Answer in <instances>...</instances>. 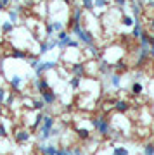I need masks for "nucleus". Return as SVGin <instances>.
Wrapping results in <instances>:
<instances>
[{"label": "nucleus", "mask_w": 154, "mask_h": 155, "mask_svg": "<svg viewBox=\"0 0 154 155\" xmlns=\"http://www.w3.org/2000/svg\"><path fill=\"white\" fill-rule=\"evenodd\" d=\"M90 122H92L94 129L100 134V136H107V134L111 133V121L106 116H95V117L90 119Z\"/></svg>", "instance_id": "f257e3e1"}, {"label": "nucleus", "mask_w": 154, "mask_h": 155, "mask_svg": "<svg viewBox=\"0 0 154 155\" xmlns=\"http://www.w3.org/2000/svg\"><path fill=\"white\" fill-rule=\"evenodd\" d=\"M55 126V119L52 116H45L44 117V122H42V126H40V134L38 138L40 141H47V140L52 136L50 134V131H52V127Z\"/></svg>", "instance_id": "f03ea898"}, {"label": "nucleus", "mask_w": 154, "mask_h": 155, "mask_svg": "<svg viewBox=\"0 0 154 155\" xmlns=\"http://www.w3.org/2000/svg\"><path fill=\"white\" fill-rule=\"evenodd\" d=\"M76 38H78V41H80L82 45H85V47L95 45V36H94V33H92V31H88V29H85V28H83L82 31L76 35Z\"/></svg>", "instance_id": "7ed1b4c3"}, {"label": "nucleus", "mask_w": 154, "mask_h": 155, "mask_svg": "<svg viewBox=\"0 0 154 155\" xmlns=\"http://www.w3.org/2000/svg\"><path fill=\"white\" fill-rule=\"evenodd\" d=\"M113 109H114L118 114H128V112L132 110V104H130L128 100L121 98V100H116L114 104H113Z\"/></svg>", "instance_id": "20e7f679"}, {"label": "nucleus", "mask_w": 154, "mask_h": 155, "mask_svg": "<svg viewBox=\"0 0 154 155\" xmlns=\"http://www.w3.org/2000/svg\"><path fill=\"white\" fill-rule=\"evenodd\" d=\"M57 67V62L54 61H47V62H40L38 67L35 69V74H37V78H42V74L47 71H52V69H55Z\"/></svg>", "instance_id": "39448f33"}, {"label": "nucleus", "mask_w": 154, "mask_h": 155, "mask_svg": "<svg viewBox=\"0 0 154 155\" xmlns=\"http://www.w3.org/2000/svg\"><path fill=\"white\" fill-rule=\"evenodd\" d=\"M57 47L59 48H68L69 47V41H71V35L68 33V31H61V33H57Z\"/></svg>", "instance_id": "423d86ee"}, {"label": "nucleus", "mask_w": 154, "mask_h": 155, "mask_svg": "<svg viewBox=\"0 0 154 155\" xmlns=\"http://www.w3.org/2000/svg\"><path fill=\"white\" fill-rule=\"evenodd\" d=\"M99 72L104 74V76H111L114 72V64H111L107 61H100L99 62Z\"/></svg>", "instance_id": "0eeeda50"}, {"label": "nucleus", "mask_w": 154, "mask_h": 155, "mask_svg": "<svg viewBox=\"0 0 154 155\" xmlns=\"http://www.w3.org/2000/svg\"><path fill=\"white\" fill-rule=\"evenodd\" d=\"M85 72H87V66H85L83 62H75V64L71 66V74L73 76L83 78L85 76Z\"/></svg>", "instance_id": "6e6552de"}, {"label": "nucleus", "mask_w": 154, "mask_h": 155, "mask_svg": "<svg viewBox=\"0 0 154 155\" xmlns=\"http://www.w3.org/2000/svg\"><path fill=\"white\" fill-rule=\"evenodd\" d=\"M42 95V100H44L47 105H52V104H55V100H57V93L55 91H52V90H47V91H44Z\"/></svg>", "instance_id": "1a4fd4ad"}, {"label": "nucleus", "mask_w": 154, "mask_h": 155, "mask_svg": "<svg viewBox=\"0 0 154 155\" xmlns=\"http://www.w3.org/2000/svg\"><path fill=\"white\" fill-rule=\"evenodd\" d=\"M57 150L59 148H57L55 145H44V143L38 145V152L42 155H55L57 153Z\"/></svg>", "instance_id": "9d476101"}, {"label": "nucleus", "mask_w": 154, "mask_h": 155, "mask_svg": "<svg viewBox=\"0 0 154 155\" xmlns=\"http://www.w3.org/2000/svg\"><path fill=\"white\" fill-rule=\"evenodd\" d=\"M14 138H16L17 143H26V141H30V138H31V133L26 131V129H19V131L14 134Z\"/></svg>", "instance_id": "9b49d317"}, {"label": "nucleus", "mask_w": 154, "mask_h": 155, "mask_svg": "<svg viewBox=\"0 0 154 155\" xmlns=\"http://www.w3.org/2000/svg\"><path fill=\"white\" fill-rule=\"evenodd\" d=\"M144 31H145V29H144V26H142V22H140V19H138V21H135V26L132 28V38H133V40H138L140 36H142Z\"/></svg>", "instance_id": "f8f14e48"}, {"label": "nucleus", "mask_w": 154, "mask_h": 155, "mask_svg": "<svg viewBox=\"0 0 154 155\" xmlns=\"http://www.w3.org/2000/svg\"><path fill=\"white\" fill-rule=\"evenodd\" d=\"M35 86H37V90H38V93H44V91H47L49 88V81L45 79V78H37L35 79Z\"/></svg>", "instance_id": "ddd939ff"}, {"label": "nucleus", "mask_w": 154, "mask_h": 155, "mask_svg": "<svg viewBox=\"0 0 154 155\" xmlns=\"http://www.w3.org/2000/svg\"><path fill=\"white\" fill-rule=\"evenodd\" d=\"M82 17H83V7L78 5L73 9V16H71V24H78L82 22Z\"/></svg>", "instance_id": "4468645a"}, {"label": "nucleus", "mask_w": 154, "mask_h": 155, "mask_svg": "<svg viewBox=\"0 0 154 155\" xmlns=\"http://www.w3.org/2000/svg\"><path fill=\"white\" fill-rule=\"evenodd\" d=\"M130 93H132L133 97H140V95L144 93V84L140 83V81H133L132 86H130Z\"/></svg>", "instance_id": "2eb2a0df"}, {"label": "nucleus", "mask_w": 154, "mask_h": 155, "mask_svg": "<svg viewBox=\"0 0 154 155\" xmlns=\"http://www.w3.org/2000/svg\"><path fill=\"white\" fill-rule=\"evenodd\" d=\"M107 78H109V84L113 86V88H116V90L121 88V74L113 72V74H111V76H107Z\"/></svg>", "instance_id": "dca6fc26"}, {"label": "nucleus", "mask_w": 154, "mask_h": 155, "mask_svg": "<svg viewBox=\"0 0 154 155\" xmlns=\"http://www.w3.org/2000/svg\"><path fill=\"white\" fill-rule=\"evenodd\" d=\"M111 155H130V150L125 145H114L111 150Z\"/></svg>", "instance_id": "f3484780"}, {"label": "nucleus", "mask_w": 154, "mask_h": 155, "mask_svg": "<svg viewBox=\"0 0 154 155\" xmlns=\"http://www.w3.org/2000/svg\"><path fill=\"white\" fill-rule=\"evenodd\" d=\"M120 22L125 26V28H133V26H135V17L130 16V14H123Z\"/></svg>", "instance_id": "a211bd4d"}, {"label": "nucleus", "mask_w": 154, "mask_h": 155, "mask_svg": "<svg viewBox=\"0 0 154 155\" xmlns=\"http://www.w3.org/2000/svg\"><path fill=\"white\" fill-rule=\"evenodd\" d=\"M9 81H11V86L14 90H19L24 84V78H21V76H12V78H9Z\"/></svg>", "instance_id": "6ab92c4d"}, {"label": "nucleus", "mask_w": 154, "mask_h": 155, "mask_svg": "<svg viewBox=\"0 0 154 155\" xmlns=\"http://www.w3.org/2000/svg\"><path fill=\"white\" fill-rule=\"evenodd\" d=\"M75 131H76V136L80 140H88L90 138V129H87V127H76Z\"/></svg>", "instance_id": "aec40b11"}, {"label": "nucleus", "mask_w": 154, "mask_h": 155, "mask_svg": "<svg viewBox=\"0 0 154 155\" xmlns=\"http://www.w3.org/2000/svg\"><path fill=\"white\" fill-rule=\"evenodd\" d=\"M82 2V7L83 11H88V12H94L95 5H94V0H80Z\"/></svg>", "instance_id": "412c9836"}, {"label": "nucleus", "mask_w": 154, "mask_h": 155, "mask_svg": "<svg viewBox=\"0 0 154 155\" xmlns=\"http://www.w3.org/2000/svg\"><path fill=\"white\" fill-rule=\"evenodd\" d=\"M80 84H82V78H78V76L69 78V86H71L73 90H78L80 88Z\"/></svg>", "instance_id": "4be33fe9"}, {"label": "nucleus", "mask_w": 154, "mask_h": 155, "mask_svg": "<svg viewBox=\"0 0 154 155\" xmlns=\"http://www.w3.org/2000/svg\"><path fill=\"white\" fill-rule=\"evenodd\" d=\"M114 71L116 72H118V74H121V72H127L128 71V66H127V64H125V62H116V64H114Z\"/></svg>", "instance_id": "5701e85b"}, {"label": "nucleus", "mask_w": 154, "mask_h": 155, "mask_svg": "<svg viewBox=\"0 0 154 155\" xmlns=\"http://www.w3.org/2000/svg\"><path fill=\"white\" fill-rule=\"evenodd\" d=\"M49 50H52V48H50V45H49V40H47V41H42V43H40V50H38V54H40V55H45V54H47Z\"/></svg>", "instance_id": "b1692460"}, {"label": "nucleus", "mask_w": 154, "mask_h": 155, "mask_svg": "<svg viewBox=\"0 0 154 155\" xmlns=\"http://www.w3.org/2000/svg\"><path fill=\"white\" fill-rule=\"evenodd\" d=\"M94 5H95V9H100V11H104V9H107L109 2H107V0H94Z\"/></svg>", "instance_id": "393cba45"}, {"label": "nucleus", "mask_w": 154, "mask_h": 155, "mask_svg": "<svg viewBox=\"0 0 154 155\" xmlns=\"http://www.w3.org/2000/svg\"><path fill=\"white\" fill-rule=\"evenodd\" d=\"M44 117H45L44 112H38V114H37V117H35V122H33V127H35V129L42 126V122H44Z\"/></svg>", "instance_id": "a878e982"}, {"label": "nucleus", "mask_w": 154, "mask_h": 155, "mask_svg": "<svg viewBox=\"0 0 154 155\" xmlns=\"http://www.w3.org/2000/svg\"><path fill=\"white\" fill-rule=\"evenodd\" d=\"M12 29H14V22L9 21V22H4V24H2V31H4L5 35H9Z\"/></svg>", "instance_id": "bb28decb"}, {"label": "nucleus", "mask_w": 154, "mask_h": 155, "mask_svg": "<svg viewBox=\"0 0 154 155\" xmlns=\"http://www.w3.org/2000/svg\"><path fill=\"white\" fill-rule=\"evenodd\" d=\"M45 105H47V104H45L42 98H40V100H35V102H33V109H35V110H38V112H42V109H44Z\"/></svg>", "instance_id": "cd10ccee"}, {"label": "nucleus", "mask_w": 154, "mask_h": 155, "mask_svg": "<svg viewBox=\"0 0 154 155\" xmlns=\"http://www.w3.org/2000/svg\"><path fill=\"white\" fill-rule=\"evenodd\" d=\"M144 155H154V143L144 145Z\"/></svg>", "instance_id": "c85d7f7f"}, {"label": "nucleus", "mask_w": 154, "mask_h": 155, "mask_svg": "<svg viewBox=\"0 0 154 155\" xmlns=\"http://www.w3.org/2000/svg\"><path fill=\"white\" fill-rule=\"evenodd\" d=\"M12 57H14V59H26L28 54L24 50H14V52H12Z\"/></svg>", "instance_id": "c756f323"}, {"label": "nucleus", "mask_w": 154, "mask_h": 155, "mask_svg": "<svg viewBox=\"0 0 154 155\" xmlns=\"http://www.w3.org/2000/svg\"><path fill=\"white\" fill-rule=\"evenodd\" d=\"M55 31H54V26H52V22H47L45 24V35H47V38H50L52 35H54Z\"/></svg>", "instance_id": "7c9ffc66"}, {"label": "nucleus", "mask_w": 154, "mask_h": 155, "mask_svg": "<svg viewBox=\"0 0 154 155\" xmlns=\"http://www.w3.org/2000/svg\"><path fill=\"white\" fill-rule=\"evenodd\" d=\"M17 17H19V12H17L16 9H11V11H9V19H11V22H14V24H16Z\"/></svg>", "instance_id": "2f4dec72"}, {"label": "nucleus", "mask_w": 154, "mask_h": 155, "mask_svg": "<svg viewBox=\"0 0 154 155\" xmlns=\"http://www.w3.org/2000/svg\"><path fill=\"white\" fill-rule=\"evenodd\" d=\"M52 26H54V31H55V33L64 31V24H62L61 21H54V22H52Z\"/></svg>", "instance_id": "473e14b6"}, {"label": "nucleus", "mask_w": 154, "mask_h": 155, "mask_svg": "<svg viewBox=\"0 0 154 155\" xmlns=\"http://www.w3.org/2000/svg\"><path fill=\"white\" fill-rule=\"evenodd\" d=\"M88 52H90V55L92 57H99V50H97L95 45H90V47H88Z\"/></svg>", "instance_id": "72a5a7b5"}, {"label": "nucleus", "mask_w": 154, "mask_h": 155, "mask_svg": "<svg viewBox=\"0 0 154 155\" xmlns=\"http://www.w3.org/2000/svg\"><path fill=\"white\" fill-rule=\"evenodd\" d=\"M113 2L116 4V7H118V9H123V7L128 5V0H113Z\"/></svg>", "instance_id": "f704fd0d"}, {"label": "nucleus", "mask_w": 154, "mask_h": 155, "mask_svg": "<svg viewBox=\"0 0 154 155\" xmlns=\"http://www.w3.org/2000/svg\"><path fill=\"white\" fill-rule=\"evenodd\" d=\"M7 107H11L12 104H14V93H11V95H7V98H5V102H4Z\"/></svg>", "instance_id": "c9c22d12"}, {"label": "nucleus", "mask_w": 154, "mask_h": 155, "mask_svg": "<svg viewBox=\"0 0 154 155\" xmlns=\"http://www.w3.org/2000/svg\"><path fill=\"white\" fill-rule=\"evenodd\" d=\"M0 138H7V129L2 122H0Z\"/></svg>", "instance_id": "e433bc0d"}, {"label": "nucleus", "mask_w": 154, "mask_h": 155, "mask_svg": "<svg viewBox=\"0 0 154 155\" xmlns=\"http://www.w3.org/2000/svg\"><path fill=\"white\" fill-rule=\"evenodd\" d=\"M38 64H40L38 59H30V67H31V69H37V67H38Z\"/></svg>", "instance_id": "4c0bfd02"}, {"label": "nucleus", "mask_w": 154, "mask_h": 155, "mask_svg": "<svg viewBox=\"0 0 154 155\" xmlns=\"http://www.w3.org/2000/svg\"><path fill=\"white\" fill-rule=\"evenodd\" d=\"M68 48H80V41H78V40H71Z\"/></svg>", "instance_id": "58836bf2"}, {"label": "nucleus", "mask_w": 154, "mask_h": 155, "mask_svg": "<svg viewBox=\"0 0 154 155\" xmlns=\"http://www.w3.org/2000/svg\"><path fill=\"white\" fill-rule=\"evenodd\" d=\"M5 90L2 88V86H0V104H4V102H5Z\"/></svg>", "instance_id": "ea45409f"}, {"label": "nucleus", "mask_w": 154, "mask_h": 155, "mask_svg": "<svg viewBox=\"0 0 154 155\" xmlns=\"http://www.w3.org/2000/svg\"><path fill=\"white\" fill-rule=\"evenodd\" d=\"M73 155H83V150L80 148V147H75V148H73Z\"/></svg>", "instance_id": "a19ab883"}, {"label": "nucleus", "mask_w": 154, "mask_h": 155, "mask_svg": "<svg viewBox=\"0 0 154 155\" xmlns=\"http://www.w3.org/2000/svg\"><path fill=\"white\" fill-rule=\"evenodd\" d=\"M61 133V129H59V127H52V131H50V134H52V136H57V134H59Z\"/></svg>", "instance_id": "79ce46f5"}, {"label": "nucleus", "mask_w": 154, "mask_h": 155, "mask_svg": "<svg viewBox=\"0 0 154 155\" xmlns=\"http://www.w3.org/2000/svg\"><path fill=\"white\" fill-rule=\"evenodd\" d=\"M64 155H73V148H68V147H64Z\"/></svg>", "instance_id": "37998d69"}, {"label": "nucleus", "mask_w": 154, "mask_h": 155, "mask_svg": "<svg viewBox=\"0 0 154 155\" xmlns=\"http://www.w3.org/2000/svg\"><path fill=\"white\" fill-rule=\"evenodd\" d=\"M149 55H151V59H154V45H151V48H149Z\"/></svg>", "instance_id": "c03bdc74"}, {"label": "nucleus", "mask_w": 154, "mask_h": 155, "mask_svg": "<svg viewBox=\"0 0 154 155\" xmlns=\"http://www.w3.org/2000/svg\"><path fill=\"white\" fill-rule=\"evenodd\" d=\"M149 28L154 31V19H151V21H149Z\"/></svg>", "instance_id": "a18cd8bd"}, {"label": "nucleus", "mask_w": 154, "mask_h": 155, "mask_svg": "<svg viewBox=\"0 0 154 155\" xmlns=\"http://www.w3.org/2000/svg\"><path fill=\"white\" fill-rule=\"evenodd\" d=\"M61 2H62V4H66V5H71L73 0H61Z\"/></svg>", "instance_id": "49530a36"}, {"label": "nucleus", "mask_w": 154, "mask_h": 155, "mask_svg": "<svg viewBox=\"0 0 154 155\" xmlns=\"http://www.w3.org/2000/svg\"><path fill=\"white\" fill-rule=\"evenodd\" d=\"M55 155H64V148H59V150H57V153H55Z\"/></svg>", "instance_id": "de8ad7c7"}, {"label": "nucleus", "mask_w": 154, "mask_h": 155, "mask_svg": "<svg viewBox=\"0 0 154 155\" xmlns=\"http://www.w3.org/2000/svg\"><path fill=\"white\" fill-rule=\"evenodd\" d=\"M4 7H5V4H4V0H0V11H2Z\"/></svg>", "instance_id": "09e8293b"}, {"label": "nucleus", "mask_w": 154, "mask_h": 155, "mask_svg": "<svg viewBox=\"0 0 154 155\" xmlns=\"http://www.w3.org/2000/svg\"><path fill=\"white\" fill-rule=\"evenodd\" d=\"M9 2H17V0H4V4H5V5L9 4Z\"/></svg>", "instance_id": "8fccbe9b"}]
</instances>
